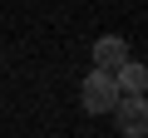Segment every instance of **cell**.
<instances>
[{
  "instance_id": "6da1fadb",
  "label": "cell",
  "mask_w": 148,
  "mask_h": 138,
  "mask_svg": "<svg viewBox=\"0 0 148 138\" xmlns=\"http://www.w3.org/2000/svg\"><path fill=\"white\" fill-rule=\"evenodd\" d=\"M79 104H84V113H114V104H119V84H114V74L89 69L84 84H79Z\"/></svg>"
},
{
  "instance_id": "7a4b0ae2",
  "label": "cell",
  "mask_w": 148,
  "mask_h": 138,
  "mask_svg": "<svg viewBox=\"0 0 148 138\" xmlns=\"http://www.w3.org/2000/svg\"><path fill=\"white\" fill-rule=\"evenodd\" d=\"M89 59H94L99 74H119L133 54H128V40H123V35H99V40H94V49H89Z\"/></svg>"
},
{
  "instance_id": "3957f363",
  "label": "cell",
  "mask_w": 148,
  "mask_h": 138,
  "mask_svg": "<svg viewBox=\"0 0 148 138\" xmlns=\"http://www.w3.org/2000/svg\"><path fill=\"white\" fill-rule=\"evenodd\" d=\"M114 123H119L123 138H148V99H119Z\"/></svg>"
},
{
  "instance_id": "277c9868",
  "label": "cell",
  "mask_w": 148,
  "mask_h": 138,
  "mask_svg": "<svg viewBox=\"0 0 148 138\" xmlns=\"http://www.w3.org/2000/svg\"><path fill=\"white\" fill-rule=\"evenodd\" d=\"M114 84H119V99H148V64L128 59L119 74H114Z\"/></svg>"
}]
</instances>
